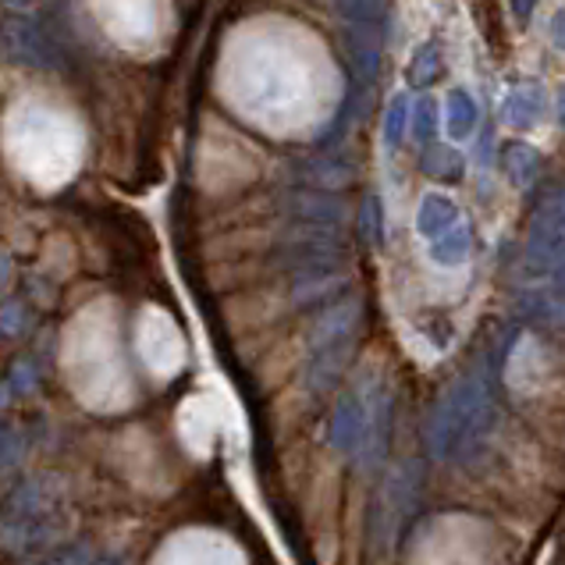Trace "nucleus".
Wrapping results in <instances>:
<instances>
[{
    "instance_id": "20",
    "label": "nucleus",
    "mask_w": 565,
    "mask_h": 565,
    "mask_svg": "<svg viewBox=\"0 0 565 565\" xmlns=\"http://www.w3.org/2000/svg\"><path fill=\"white\" fill-rule=\"evenodd\" d=\"M537 214L544 217V221H552V224H558V228L565 232V185H558L555 192H552V200H547Z\"/></svg>"
},
{
    "instance_id": "2",
    "label": "nucleus",
    "mask_w": 565,
    "mask_h": 565,
    "mask_svg": "<svg viewBox=\"0 0 565 565\" xmlns=\"http://www.w3.org/2000/svg\"><path fill=\"white\" fill-rule=\"evenodd\" d=\"M360 331V306L338 299L328 313H320L317 328L310 334V356H306V392L313 398H324L338 377L345 374V360L352 352Z\"/></svg>"
},
{
    "instance_id": "17",
    "label": "nucleus",
    "mask_w": 565,
    "mask_h": 565,
    "mask_svg": "<svg viewBox=\"0 0 565 565\" xmlns=\"http://www.w3.org/2000/svg\"><path fill=\"white\" fill-rule=\"evenodd\" d=\"M409 100L406 96H392V104H387V115H384V142L387 147H398L402 136H406V128H409Z\"/></svg>"
},
{
    "instance_id": "6",
    "label": "nucleus",
    "mask_w": 565,
    "mask_h": 565,
    "mask_svg": "<svg viewBox=\"0 0 565 565\" xmlns=\"http://www.w3.org/2000/svg\"><path fill=\"white\" fill-rule=\"evenodd\" d=\"M413 488H416L413 470H395L392 480L384 483V491H381V509H377V515H374L377 544H381V547L392 544V534L398 530L402 512H409V502H413V494H416Z\"/></svg>"
},
{
    "instance_id": "18",
    "label": "nucleus",
    "mask_w": 565,
    "mask_h": 565,
    "mask_svg": "<svg viewBox=\"0 0 565 565\" xmlns=\"http://www.w3.org/2000/svg\"><path fill=\"white\" fill-rule=\"evenodd\" d=\"M360 232L370 246H381L384 242V206L377 196H366L363 206H360Z\"/></svg>"
},
{
    "instance_id": "3",
    "label": "nucleus",
    "mask_w": 565,
    "mask_h": 565,
    "mask_svg": "<svg viewBox=\"0 0 565 565\" xmlns=\"http://www.w3.org/2000/svg\"><path fill=\"white\" fill-rule=\"evenodd\" d=\"M366 434H370V402L366 395H345L342 402L334 406L331 413V427H328V441L338 456H360L363 445H366Z\"/></svg>"
},
{
    "instance_id": "24",
    "label": "nucleus",
    "mask_w": 565,
    "mask_h": 565,
    "mask_svg": "<svg viewBox=\"0 0 565 565\" xmlns=\"http://www.w3.org/2000/svg\"><path fill=\"white\" fill-rule=\"evenodd\" d=\"M0 281H4V267H0Z\"/></svg>"
},
{
    "instance_id": "10",
    "label": "nucleus",
    "mask_w": 565,
    "mask_h": 565,
    "mask_svg": "<svg viewBox=\"0 0 565 565\" xmlns=\"http://www.w3.org/2000/svg\"><path fill=\"white\" fill-rule=\"evenodd\" d=\"M352 174H356V171H352L342 157H317V160H306L299 179L310 185V189L334 192V189L352 185Z\"/></svg>"
},
{
    "instance_id": "9",
    "label": "nucleus",
    "mask_w": 565,
    "mask_h": 565,
    "mask_svg": "<svg viewBox=\"0 0 565 565\" xmlns=\"http://www.w3.org/2000/svg\"><path fill=\"white\" fill-rule=\"evenodd\" d=\"M419 171L434 182H462L466 174V160L456 147H445V142H427L424 157H419Z\"/></svg>"
},
{
    "instance_id": "23",
    "label": "nucleus",
    "mask_w": 565,
    "mask_h": 565,
    "mask_svg": "<svg viewBox=\"0 0 565 565\" xmlns=\"http://www.w3.org/2000/svg\"><path fill=\"white\" fill-rule=\"evenodd\" d=\"M555 110H558V121L565 128V86H558V96H555Z\"/></svg>"
},
{
    "instance_id": "7",
    "label": "nucleus",
    "mask_w": 565,
    "mask_h": 565,
    "mask_svg": "<svg viewBox=\"0 0 565 565\" xmlns=\"http://www.w3.org/2000/svg\"><path fill=\"white\" fill-rule=\"evenodd\" d=\"M462 217H459V206L451 203L448 196H441V192H430V196H424V203H419L416 210V232L424 235L427 242H438L445 232L456 228Z\"/></svg>"
},
{
    "instance_id": "19",
    "label": "nucleus",
    "mask_w": 565,
    "mask_h": 565,
    "mask_svg": "<svg viewBox=\"0 0 565 565\" xmlns=\"http://www.w3.org/2000/svg\"><path fill=\"white\" fill-rule=\"evenodd\" d=\"M434 132H438V100L424 96L413 110V136L427 147V142H434Z\"/></svg>"
},
{
    "instance_id": "12",
    "label": "nucleus",
    "mask_w": 565,
    "mask_h": 565,
    "mask_svg": "<svg viewBox=\"0 0 565 565\" xmlns=\"http://www.w3.org/2000/svg\"><path fill=\"white\" fill-rule=\"evenodd\" d=\"M544 115V96L534 89V86H520L509 93L505 100V121L512 128H520V132H526V128H534Z\"/></svg>"
},
{
    "instance_id": "21",
    "label": "nucleus",
    "mask_w": 565,
    "mask_h": 565,
    "mask_svg": "<svg viewBox=\"0 0 565 565\" xmlns=\"http://www.w3.org/2000/svg\"><path fill=\"white\" fill-rule=\"evenodd\" d=\"M552 40L558 51H565V8L555 11V19H552Z\"/></svg>"
},
{
    "instance_id": "16",
    "label": "nucleus",
    "mask_w": 565,
    "mask_h": 565,
    "mask_svg": "<svg viewBox=\"0 0 565 565\" xmlns=\"http://www.w3.org/2000/svg\"><path fill=\"white\" fill-rule=\"evenodd\" d=\"M477 25H480V36L488 40V46L494 51V57H505L509 54V32L502 25L498 0H477Z\"/></svg>"
},
{
    "instance_id": "5",
    "label": "nucleus",
    "mask_w": 565,
    "mask_h": 565,
    "mask_svg": "<svg viewBox=\"0 0 565 565\" xmlns=\"http://www.w3.org/2000/svg\"><path fill=\"white\" fill-rule=\"evenodd\" d=\"M285 214L292 224L302 228H328V232H342V203H338L331 192L320 189H299L285 200Z\"/></svg>"
},
{
    "instance_id": "11",
    "label": "nucleus",
    "mask_w": 565,
    "mask_h": 565,
    "mask_svg": "<svg viewBox=\"0 0 565 565\" xmlns=\"http://www.w3.org/2000/svg\"><path fill=\"white\" fill-rule=\"evenodd\" d=\"M470 256H473V232L462 221L451 232H445L438 242H430V260L438 267H462Z\"/></svg>"
},
{
    "instance_id": "13",
    "label": "nucleus",
    "mask_w": 565,
    "mask_h": 565,
    "mask_svg": "<svg viewBox=\"0 0 565 565\" xmlns=\"http://www.w3.org/2000/svg\"><path fill=\"white\" fill-rule=\"evenodd\" d=\"M334 14L342 19L345 25H356V29H384L387 19V8L384 0H331Z\"/></svg>"
},
{
    "instance_id": "1",
    "label": "nucleus",
    "mask_w": 565,
    "mask_h": 565,
    "mask_svg": "<svg viewBox=\"0 0 565 565\" xmlns=\"http://www.w3.org/2000/svg\"><path fill=\"white\" fill-rule=\"evenodd\" d=\"M494 427V377L466 374L441 395L438 409L430 416L427 441L434 459H462L488 438Z\"/></svg>"
},
{
    "instance_id": "14",
    "label": "nucleus",
    "mask_w": 565,
    "mask_h": 565,
    "mask_svg": "<svg viewBox=\"0 0 565 565\" xmlns=\"http://www.w3.org/2000/svg\"><path fill=\"white\" fill-rule=\"evenodd\" d=\"M445 125H448V136L451 139H470L473 136V128H477V104H473V96L466 93V89H451L448 93V104H445Z\"/></svg>"
},
{
    "instance_id": "15",
    "label": "nucleus",
    "mask_w": 565,
    "mask_h": 565,
    "mask_svg": "<svg viewBox=\"0 0 565 565\" xmlns=\"http://www.w3.org/2000/svg\"><path fill=\"white\" fill-rule=\"evenodd\" d=\"M441 72H445L441 43H438V40H430V43L419 46V51L413 54V61H409V86L424 89V86H430V83H438Z\"/></svg>"
},
{
    "instance_id": "4",
    "label": "nucleus",
    "mask_w": 565,
    "mask_h": 565,
    "mask_svg": "<svg viewBox=\"0 0 565 565\" xmlns=\"http://www.w3.org/2000/svg\"><path fill=\"white\" fill-rule=\"evenodd\" d=\"M342 57H345L349 72H352V78H356L360 89L374 86V78L381 72V32L342 25Z\"/></svg>"
},
{
    "instance_id": "8",
    "label": "nucleus",
    "mask_w": 565,
    "mask_h": 565,
    "mask_svg": "<svg viewBox=\"0 0 565 565\" xmlns=\"http://www.w3.org/2000/svg\"><path fill=\"white\" fill-rule=\"evenodd\" d=\"M541 153L530 142H509L502 150V171L515 189H530L541 179Z\"/></svg>"
},
{
    "instance_id": "22",
    "label": "nucleus",
    "mask_w": 565,
    "mask_h": 565,
    "mask_svg": "<svg viewBox=\"0 0 565 565\" xmlns=\"http://www.w3.org/2000/svg\"><path fill=\"white\" fill-rule=\"evenodd\" d=\"M534 4H537V0H512L515 19H520V22H530V14H534Z\"/></svg>"
}]
</instances>
